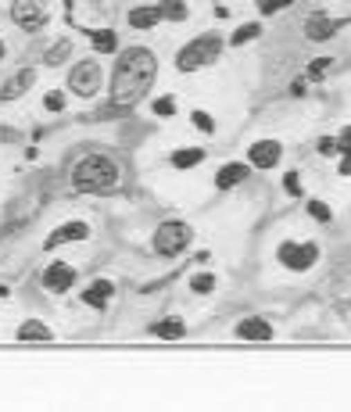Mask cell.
<instances>
[{
  "mask_svg": "<svg viewBox=\"0 0 351 412\" xmlns=\"http://www.w3.org/2000/svg\"><path fill=\"white\" fill-rule=\"evenodd\" d=\"M36 87V69H18L4 87H0V100H18Z\"/></svg>",
  "mask_w": 351,
  "mask_h": 412,
  "instance_id": "11",
  "label": "cell"
},
{
  "mask_svg": "<svg viewBox=\"0 0 351 412\" xmlns=\"http://www.w3.org/2000/svg\"><path fill=\"white\" fill-rule=\"evenodd\" d=\"M276 258H280V265H287V269L308 273V269H312V265L319 262V244H312V240H305V244H298V240H283L280 251H276Z\"/></svg>",
  "mask_w": 351,
  "mask_h": 412,
  "instance_id": "5",
  "label": "cell"
},
{
  "mask_svg": "<svg viewBox=\"0 0 351 412\" xmlns=\"http://www.w3.org/2000/svg\"><path fill=\"white\" fill-rule=\"evenodd\" d=\"M190 287H194V294H212V291H215V276H212V273H197V276L190 280Z\"/></svg>",
  "mask_w": 351,
  "mask_h": 412,
  "instance_id": "26",
  "label": "cell"
},
{
  "mask_svg": "<svg viewBox=\"0 0 351 412\" xmlns=\"http://www.w3.org/2000/svg\"><path fill=\"white\" fill-rule=\"evenodd\" d=\"M111 298H115V283L111 280H93L87 291H82V305H90V308H108Z\"/></svg>",
  "mask_w": 351,
  "mask_h": 412,
  "instance_id": "15",
  "label": "cell"
},
{
  "mask_svg": "<svg viewBox=\"0 0 351 412\" xmlns=\"http://www.w3.org/2000/svg\"><path fill=\"white\" fill-rule=\"evenodd\" d=\"M247 176H251V165H247V161H230V165H222V169L215 172V187L219 190H233V187H240Z\"/></svg>",
  "mask_w": 351,
  "mask_h": 412,
  "instance_id": "14",
  "label": "cell"
},
{
  "mask_svg": "<svg viewBox=\"0 0 351 412\" xmlns=\"http://www.w3.org/2000/svg\"><path fill=\"white\" fill-rule=\"evenodd\" d=\"M87 237H90V226L79 222V219H72V222H65V226H57V230L47 237V251H54L57 244H72V240H87Z\"/></svg>",
  "mask_w": 351,
  "mask_h": 412,
  "instance_id": "13",
  "label": "cell"
},
{
  "mask_svg": "<svg viewBox=\"0 0 351 412\" xmlns=\"http://www.w3.org/2000/svg\"><path fill=\"white\" fill-rule=\"evenodd\" d=\"M44 108H47V111H65V93H61V90H51V93L44 97Z\"/></svg>",
  "mask_w": 351,
  "mask_h": 412,
  "instance_id": "30",
  "label": "cell"
},
{
  "mask_svg": "<svg viewBox=\"0 0 351 412\" xmlns=\"http://www.w3.org/2000/svg\"><path fill=\"white\" fill-rule=\"evenodd\" d=\"M280 158H283L280 140H255L251 151H247V165H251V169H276Z\"/></svg>",
  "mask_w": 351,
  "mask_h": 412,
  "instance_id": "7",
  "label": "cell"
},
{
  "mask_svg": "<svg viewBox=\"0 0 351 412\" xmlns=\"http://www.w3.org/2000/svg\"><path fill=\"white\" fill-rule=\"evenodd\" d=\"M194 126H197L201 133H212V129H215V122H212L208 111H194Z\"/></svg>",
  "mask_w": 351,
  "mask_h": 412,
  "instance_id": "32",
  "label": "cell"
},
{
  "mask_svg": "<svg viewBox=\"0 0 351 412\" xmlns=\"http://www.w3.org/2000/svg\"><path fill=\"white\" fill-rule=\"evenodd\" d=\"M344 26V18H330V15H308L305 18V36L312 39V44H326V39H334Z\"/></svg>",
  "mask_w": 351,
  "mask_h": 412,
  "instance_id": "10",
  "label": "cell"
},
{
  "mask_svg": "<svg viewBox=\"0 0 351 412\" xmlns=\"http://www.w3.org/2000/svg\"><path fill=\"white\" fill-rule=\"evenodd\" d=\"M161 22V11L158 8H133L129 11V26L133 29H154Z\"/></svg>",
  "mask_w": 351,
  "mask_h": 412,
  "instance_id": "20",
  "label": "cell"
},
{
  "mask_svg": "<svg viewBox=\"0 0 351 412\" xmlns=\"http://www.w3.org/2000/svg\"><path fill=\"white\" fill-rule=\"evenodd\" d=\"M11 18H15V26L26 29V33L44 29V22H47V15L39 11L36 0H11Z\"/></svg>",
  "mask_w": 351,
  "mask_h": 412,
  "instance_id": "8",
  "label": "cell"
},
{
  "mask_svg": "<svg viewBox=\"0 0 351 412\" xmlns=\"http://www.w3.org/2000/svg\"><path fill=\"white\" fill-rule=\"evenodd\" d=\"M100 79H105V72H100V65L90 57V61H79V65H72V72H69V90L75 93V97H93L97 90H100Z\"/></svg>",
  "mask_w": 351,
  "mask_h": 412,
  "instance_id": "6",
  "label": "cell"
},
{
  "mask_svg": "<svg viewBox=\"0 0 351 412\" xmlns=\"http://www.w3.org/2000/svg\"><path fill=\"white\" fill-rule=\"evenodd\" d=\"M75 287V269L69 262H51L47 269H44V291L51 294H65Z\"/></svg>",
  "mask_w": 351,
  "mask_h": 412,
  "instance_id": "9",
  "label": "cell"
},
{
  "mask_svg": "<svg viewBox=\"0 0 351 412\" xmlns=\"http://www.w3.org/2000/svg\"><path fill=\"white\" fill-rule=\"evenodd\" d=\"M69 57H72V44H69V39H57V44H51V51L44 54V65L57 69V65H65Z\"/></svg>",
  "mask_w": 351,
  "mask_h": 412,
  "instance_id": "23",
  "label": "cell"
},
{
  "mask_svg": "<svg viewBox=\"0 0 351 412\" xmlns=\"http://www.w3.org/2000/svg\"><path fill=\"white\" fill-rule=\"evenodd\" d=\"M4 54H8V47H4V39H0V61H4Z\"/></svg>",
  "mask_w": 351,
  "mask_h": 412,
  "instance_id": "34",
  "label": "cell"
},
{
  "mask_svg": "<svg viewBox=\"0 0 351 412\" xmlns=\"http://www.w3.org/2000/svg\"><path fill=\"white\" fill-rule=\"evenodd\" d=\"M194 240V230L187 222H179V219H169V222H161L154 237H151V247H154V255L161 258H176L187 251V244Z\"/></svg>",
  "mask_w": 351,
  "mask_h": 412,
  "instance_id": "4",
  "label": "cell"
},
{
  "mask_svg": "<svg viewBox=\"0 0 351 412\" xmlns=\"http://www.w3.org/2000/svg\"><path fill=\"white\" fill-rule=\"evenodd\" d=\"M226 47V39L219 33H201L194 36L190 44H183V51L176 54V69L179 72H201V69H208L212 61L222 54Z\"/></svg>",
  "mask_w": 351,
  "mask_h": 412,
  "instance_id": "3",
  "label": "cell"
},
{
  "mask_svg": "<svg viewBox=\"0 0 351 412\" xmlns=\"http://www.w3.org/2000/svg\"><path fill=\"white\" fill-rule=\"evenodd\" d=\"M337 151H341L337 172H341V176H351V126H344V129L337 133Z\"/></svg>",
  "mask_w": 351,
  "mask_h": 412,
  "instance_id": "21",
  "label": "cell"
},
{
  "mask_svg": "<svg viewBox=\"0 0 351 412\" xmlns=\"http://www.w3.org/2000/svg\"><path fill=\"white\" fill-rule=\"evenodd\" d=\"M151 334L161 341H179V337H187V323L183 319H158V323H151Z\"/></svg>",
  "mask_w": 351,
  "mask_h": 412,
  "instance_id": "16",
  "label": "cell"
},
{
  "mask_svg": "<svg viewBox=\"0 0 351 412\" xmlns=\"http://www.w3.org/2000/svg\"><path fill=\"white\" fill-rule=\"evenodd\" d=\"M308 215L316 222H323V226L334 222V212H330V204H323V201H308Z\"/></svg>",
  "mask_w": 351,
  "mask_h": 412,
  "instance_id": "25",
  "label": "cell"
},
{
  "mask_svg": "<svg viewBox=\"0 0 351 412\" xmlns=\"http://www.w3.org/2000/svg\"><path fill=\"white\" fill-rule=\"evenodd\" d=\"M291 4H294V0H262V4H258V15L269 18V15H276V11H283V8H291Z\"/></svg>",
  "mask_w": 351,
  "mask_h": 412,
  "instance_id": "28",
  "label": "cell"
},
{
  "mask_svg": "<svg viewBox=\"0 0 351 412\" xmlns=\"http://www.w3.org/2000/svg\"><path fill=\"white\" fill-rule=\"evenodd\" d=\"M233 334L240 341H273V326H269V319H262V316H244L233 326Z\"/></svg>",
  "mask_w": 351,
  "mask_h": 412,
  "instance_id": "12",
  "label": "cell"
},
{
  "mask_svg": "<svg viewBox=\"0 0 351 412\" xmlns=\"http://www.w3.org/2000/svg\"><path fill=\"white\" fill-rule=\"evenodd\" d=\"M161 22H187V0H161Z\"/></svg>",
  "mask_w": 351,
  "mask_h": 412,
  "instance_id": "22",
  "label": "cell"
},
{
  "mask_svg": "<svg viewBox=\"0 0 351 412\" xmlns=\"http://www.w3.org/2000/svg\"><path fill=\"white\" fill-rule=\"evenodd\" d=\"M283 190L291 194V197H301V194H305V190H301V176H298V172H287V176H283Z\"/></svg>",
  "mask_w": 351,
  "mask_h": 412,
  "instance_id": "31",
  "label": "cell"
},
{
  "mask_svg": "<svg viewBox=\"0 0 351 412\" xmlns=\"http://www.w3.org/2000/svg\"><path fill=\"white\" fill-rule=\"evenodd\" d=\"M122 183L118 161L108 154H82L72 165V187L75 194H111Z\"/></svg>",
  "mask_w": 351,
  "mask_h": 412,
  "instance_id": "2",
  "label": "cell"
},
{
  "mask_svg": "<svg viewBox=\"0 0 351 412\" xmlns=\"http://www.w3.org/2000/svg\"><path fill=\"white\" fill-rule=\"evenodd\" d=\"M154 115H158V118L176 115V97H172V93H169V97H158V100H154Z\"/></svg>",
  "mask_w": 351,
  "mask_h": 412,
  "instance_id": "27",
  "label": "cell"
},
{
  "mask_svg": "<svg viewBox=\"0 0 351 412\" xmlns=\"http://www.w3.org/2000/svg\"><path fill=\"white\" fill-rule=\"evenodd\" d=\"M330 65H334L330 57H319V61H312V65H308V72H305V79H323V75L330 72Z\"/></svg>",
  "mask_w": 351,
  "mask_h": 412,
  "instance_id": "29",
  "label": "cell"
},
{
  "mask_svg": "<svg viewBox=\"0 0 351 412\" xmlns=\"http://www.w3.org/2000/svg\"><path fill=\"white\" fill-rule=\"evenodd\" d=\"M51 326L39 323V319H26L22 326H18V341H51Z\"/></svg>",
  "mask_w": 351,
  "mask_h": 412,
  "instance_id": "19",
  "label": "cell"
},
{
  "mask_svg": "<svg viewBox=\"0 0 351 412\" xmlns=\"http://www.w3.org/2000/svg\"><path fill=\"white\" fill-rule=\"evenodd\" d=\"M262 36V22H247V26H237L233 36H230V47H244V44H251V39Z\"/></svg>",
  "mask_w": 351,
  "mask_h": 412,
  "instance_id": "24",
  "label": "cell"
},
{
  "mask_svg": "<svg viewBox=\"0 0 351 412\" xmlns=\"http://www.w3.org/2000/svg\"><path fill=\"white\" fill-rule=\"evenodd\" d=\"M0 298H8V287L4 283H0Z\"/></svg>",
  "mask_w": 351,
  "mask_h": 412,
  "instance_id": "35",
  "label": "cell"
},
{
  "mask_svg": "<svg viewBox=\"0 0 351 412\" xmlns=\"http://www.w3.org/2000/svg\"><path fill=\"white\" fill-rule=\"evenodd\" d=\"M334 151H337V140L334 136H323L319 140V154H334Z\"/></svg>",
  "mask_w": 351,
  "mask_h": 412,
  "instance_id": "33",
  "label": "cell"
},
{
  "mask_svg": "<svg viewBox=\"0 0 351 412\" xmlns=\"http://www.w3.org/2000/svg\"><path fill=\"white\" fill-rule=\"evenodd\" d=\"M154 79H158V57L147 47H126V51L115 57V72L108 79L111 108L133 111L140 100L151 93Z\"/></svg>",
  "mask_w": 351,
  "mask_h": 412,
  "instance_id": "1",
  "label": "cell"
},
{
  "mask_svg": "<svg viewBox=\"0 0 351 412\" xmlns=\"http://www.w3.org/2000/svg\"><path fill=\"white\" fill-rule=\"evenodd\" d=\"M201 161H204V147H179L169 158L172 169H194V165H201Z\"/></svg>",
  "mask_w": 351,
  "mask_h": 412,
  "instance_id": "18",
  "label": "cell"
},
{
  "mask_svg": "<svg viewBox=\"0 0 351 412\" xmlns=\"http://www.w3.org/2000/svg\"><path fill=\"white\" fill-rule=\"evenodd\" d=\"M87 36H90L97 54H115L118 51V33L115 29H87Z\"/></svg>",
  "mask_w": 351,
  "mask_h": 412,
  "instance_id": "17",
  "label": "cell"
}]
</instances>
